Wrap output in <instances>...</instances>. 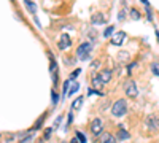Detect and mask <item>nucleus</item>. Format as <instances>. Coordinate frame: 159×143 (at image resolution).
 <instances>
[{"label": "nucleus", "instance_id": "1", "mask_svg": "<svg viewBox=\"0 0 159 143\" xmlns=\"http://www.w3.org/2000/svg\"><path fill=\"white\" fill-rule=\"evenodd\" d=\"M126 113H127V102H126L124 99L116 100L113 103V107H111V114H113L115 118H121V116H124Z\"/></svg>", "mask_w": 159, "mask_h": 143}, {"label": "nucleus", "instance_id": "2", "mask_svg": "<svg viewBox=\"0 0 159 143\" xmlns=\"http://www.w3.org/2000/svg\"><path fill=\"white\" fill-rule=\"evenodd\" d=\"M91 53H92V45L91 43H83V45H80L78 49H77V57L80 61H86V59L91 56Z\"/></svg>", "mask_w": 159, "mask_h": 143}, {"label": "nucleus", "instance_id": "3", "mask_svg": "<svg viewBox=\"0 0 159 143\" xmlns=\"http://www.w3.org/2000/svg\"><path fill=\"white\" fill-rule=\"evenodd\" d=\"M124 92H126V95L130 99H134V97H137V94H138V87H137V83L132 81V80H129V81H126L124 83Z\"/></svg>", "mask_w": 159, "mask_h": 143}, {"label": "nucleus", "instance_id": "4", "mask_svg": "<svg viewBox=\"0 0 159 143\" xmlns=\"http://www.w3.org/2000/svg\"><path fill=\"white\" fill-rule=\"evenodd\" d=\"M146 127L151 132L159 131V118L156 116V114H149V116L146 118Z\"/></svg>", "mask_w": 159, "mask_h": 143}, {"label": "nucleus", "instance_id": "5", "mask_svg": "<svg viewBox=\"0 0 159 143\" xmlns=\"http://www.w3.org/2000/svg\"><path fill=\"white\" fill-rule=\"evenodd\" d=\"M102 131H104V122H102V119L100 118H96L94 121L91 122V132H92V135H100Z\"/></svg>", "mask_w": 159, "mask_h": 143}, {"label": "nucleus", "instance_id": "6", "mask_svg": "<svg viewBox=\"0 0 159 143\" xmlns=\"http://www.w3.org/2000/svg\"><path fill=\"white\" fill-rule=\"evenodd\" d=\"M126 40V34L124 32H118V34H115L113 37H111V43H113L115 46H121L124 43Z\"/></svg>", "mask_w": 159, "mask_h": 143}, {"label": "nucleus", "instance_id": "7", "mask_svg": "<svg viewBox=\"0 0 159 143\" xmlns=\"http://www.w3.org/2000/svg\"><path fill=\"white\" fill-rule=\"evenodd\" d=\"M99 143H116V138L111 135L110 132H105V133H100V137L97 138Z\"/></svg>", "mask_w": 159, "mask_h": 143}, {"label": "nucleus", "instance_id": "8", "mask_svg": "<svg viewBox=\"0 0 159 143\" xmlns=\"http://www.w3.org/2000/svg\"><path fill=\"white\" fill-rule=\"evenodd\" d=\"M72 45V40H70V37L68 35H60V38H59V49H67L68 46Z\"/></svg>", "mask_w": 159, "mask_h": 143}, {"label": "nucleus", "instance_id": "9", "mask_svg": "<svg viewBox=\"0 0 159 143\" xmlns=\"http://www.w3.org/2000/svg\"><path fill=\"white\" fill-rule=\"evenodd\" d=\"M111 75H113V72H111V70H102L99 78H100V81L104 83V84H107V83L111 80Z\"/></svg>", "mask_w": 159, "mask_h": 143}, {"label": "nucleus", "instance_id": "10", "mask_svg": "<svg viewBox=\"0 0 159 143\" xmlns=\"http://www.w3.org/2000/svg\"><path fill=\"white\" fill-rule=\"evenodd\" d=\"M105 15L104 13H96L94 16H92V22H94V24H105Z\"/></svg>", "mask_w": 159, "mask_h": 143}, {"label": "nucleus", "instance_id": "11", "mask_svg": "<svg viewBox=\"0 0 159 143\" xmlns=\"http://www.w3.org/2000/svg\"><path fill=\"white\" fill-rule=\"evenodd\" d=\"M83 100H85V99H83V95H80V97H77V99H75L73 102H72V110H78V108H81V105H83Z\"/></svg>", "mask_w": 159, "mask_h": 143}, {"label": "nucleus", "instance_id": "12", "mask_svg": "<svg viewBox=\"0 0 159 143\" xmlns=\"http://www.w3.org/2000/svg\"><path fill=\"white\" fill-rule=\"evenodd\" d=\"M78 89H80V84L77 81H72V83H70V91L67 92V95H68V97H70V95H73L75 92H78Z\"/></svg>", "mask_w": 159, "mask_h": 143}, {"label": "nucleus", "instance_id": "13", "mask_svg": "<svg viewBox=\"0 0 159 143\" xmlns=\"http://www.w3.org/2000/svg\"><path fill=\"white\" fill-rule=\"evenodd\" d=\"M118 138H121V140H129L130 135H129V132L126 131V129H119L118 131Z\"/></svg>", "mask_w": 159, "mask_h": 143}, {"label": "nucleus", "instance_id": "14", "mask_svg": "<svg viewBox=\"0 0 159 143\" xmlns=\"http://www.w3.org/2000/svg\"><path fill=\"white\" fill-rule=\"evenodd\" d=\"M129 53H126V51H121L119 54H118V61H121V62H123V64H126V62H127L129 61Z\"/></svg>", "mask_w": 159, "mask_h": 143}, {"label": "nucleus", "instance_id": "15", "mask_svg": "<svg viewBox=\"0 0 159 143\" xmlns=\"http://www.w3.org/2000/svg\"><path fill=\"white\" fill-rule=\"evenodd\" d=\"M92 86H94V87H97V89H99V87H102V86H104V83H102V81H100V78H99V75L92 76Z\"/></svg>", "mask_w": 159, "mask_h": 143}, {"label": "nucleus", "instance_id": "16", "mask_svg": "<svg viewBox=\"0 0 159 143\" xmlns=\"http://www.w3.org/2000/svg\"><path fill=\"white\" fill-rule=\"evenodd\" d=\"M24 3H26V7H27V10H29V11H32V13L37 11V5L34 2H30V0H24Z\"/></svg>", "mask_w": 159, "mask_h": 143}, {"label": "nucleus", "instance_id": "17", "mask_svg": "<svg viewBox=\"0 0 159 143\" xmlns=\"http://www.w3.org/2000/svg\"><path fill=\"white\" fill-rule=\"evenodd\" d=\"M113 30H115V27H113V26L107 27L105 32H104V37H107V38H108V37H113Z\"/></svg>", "mask_w": 159, "mask_h": 143}, {"label": "nucleus", "instance_id": "18", "mask_svg": "<svg viewBox=\"0 0 159 143\" xmlns=\"http://www.w3.org/2000/svg\"><path fill=\"white\" fill-rule=\"evenodd\" d=\"M80 73H81V70H80V68H77V70H73L72 73H70V81L77 80V78H78V75H80Z\"/></svg>", "mask_w": 159, "mask_h": 143}, {"label": "nucleus", "instance_id": "19", "mask_svg": "<svg viewBox=\"0 0 159 143\" xmlns=\"http://www.w3.org/2000/svg\"><path fill=\"white\" fill-rule=\"evenodd\" d=\"M77 140L80 142V143H86V137H85V133H81V132H77Z\"/></svg>", "mask_w": 159, "mask_h": 143}, {"label": "nucleus", "instance_id": "20", "mask_svg": "<svg viewBox=\"0 0 159 143\" xmlns=\"http://www.w3.org/2000/svg\"><path fill=\"white\" fill-rule=\"evenodd\" d=\"M130 18H132V19H140V13H138V10L132 8V10H130Z\"/></svg>", "mask_w": 159, "mask_h": 143}, {"label": "nucleus", "instance_id": "21", "mask_svg": "<svg viewBox=\"0 0 159 143\" xmlns=\"http://www.w3.org/2000/svg\"><path fill=\"white\" fill-rule=\"evenodd\" d=\"M151 70H153V73H154L156 76H159V67H158V64H153V65H151Z\"/></svg>", "mask_w": 159, "mask_h": 143}, {"label": "nucleus", "instance_id": "22", "mask_svg": "<svg viewBox=\"0 0 159 143\" xmlns=\"http://www.w3.org/2000/svg\"><path fill=\"white\" fill-rule=\"evenodd\" d=\"M51 97H53V105H56V103L59 102V95H56V92H54V91L51 92Z\"/></svg>", "mask_w": 159, "mask_h": 143}, {"label": "nucleus", "instance_id": "23", "mask_svg": "<svg viewBox=\"0 0 159 143\" xmlns=\"http://www.w3.org/2000/svg\"><path fill=\"white\" fill-rule=\"evenodd\" d=\"M68 86H70V80H67V81L64 83V87H62L64 94H67V92H68Z\"/></svg>", "mask_w": 159, "mask_h": 143}, {"label": "nucleus", "instance_id": "24", "mask_svg": "<svg viewBox=\"0 0 159 143\" xmlns=\"http://www.w3.org/2000/svg\"><path fill=\"white\" fill-rule=\"evenodd\" d=\"M124 18H126V10H121V11H119V15H118V19H119V21H123Z\"/></svg>", "mask_w": 159, "mask_h": 143}, {"label": "nucleus", "instance_id": "25", "mask_svg": "<svg viewBox=\"0 0 159 143\" xmlns=\"http://www.w3.org/2000/svg\"><path fill=\"white\" fill-rule=\"evenodd\" d=\"M99 67H100V62H99V61H94V62L91 64V68H92V70H94V68H99Z\"/></svg>", "mask_w": 159, "mask_h": 143}, {"label": "nucleus", "instance_id": "26", "mask_svg": "<svg viewBox=\"0 0 159 143\" xmlns=\"http://www.w3.org/2000/svg\"><path fill=\"white\" fill-rule=\"evenodd\" d=\"M30 140H32L30 137H26V138H22V140H21V143H29Z\"/></svg>", "mask_w": 159, "mask_h": 143}, {"label": "nucleus", "instance_id": "27", "mask_svg": "<svg viewBox=\"0 0 159 143\" xmlns=\"http://www.w3.org/2000/svg\"><path fill=\"white\" fill-rule=\"evenodd\" d=\"M49 135H51V129H48V131H46V132H45V137H43V138H45V140H46V138H48Z\"/></svg>", "mask_w": 159, "mask_h": 143}, {"label": "nucleus", "instance_id": "28", "mask_svg": "<svg viewBox=\"0 0 159 143\" xmlns=\"http://www.w3.org/2000/svg\"><path fill=\"white\" fill-rule=\"evenodd\" d=\"M72 119H73V114L68 113V122H72Z\"/></svg>", "mask_w": 159, "mask_h": 143}, {"label": "nucleus", "instance_id": "29", "mask_svg": "<svg viewBox=\"0 0 159 143\" xmlns=\"http://www.w3.org/2000/svg\"><path fill=\"white\" fill-rule=\"evenodd\" d=\"M140 2H142V3H145V5H146V7L149 5V3H148V0H140Z\"/></svg>", "mask_w": 159, "mask_h": 143}, {"label": "nucleus", "instance_id": "30", "mask_svg": "<svg viewBox=\"0 0 159 143\" xmlns=\"http://www.w3.org/2000/svg\"><path fill=\"white\" fill-rule=\"evenodd\" d=\"M70 143H78V140H77V138H72V142H70Z\"/></svg>", "mask_w": 159, "mask_h": 143}, {"label": "nucleus", "instance_id": "31", "mask_svg": "<svg viewBox=\"0 0 159 143\" xmlns=\"http://www.w3.org/2000/svg\"><path fill=\"white\" fill-rule=\"evenodd\" d=\"M156 37H158V41H159V32H156Z\"/></svg>", "mask_w": 159, "mask_h": 143}, {"label": "nucleus", "instance_id": "32", "mask_svg": "<svg viewBox=\"0 0 159 143\" xmlns=\"http://www.w3.org/2000/svg\"><path fill=\"white\" fill-rule=\"evenodd\" d=\"M62 143H65V142H62Z\"/></svg>", "mask_w": 159, "mask_h": 143}]
</instances>
